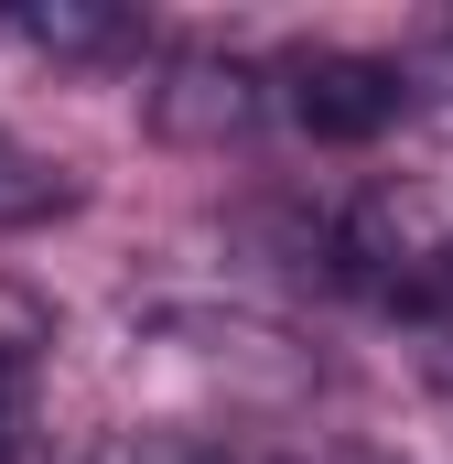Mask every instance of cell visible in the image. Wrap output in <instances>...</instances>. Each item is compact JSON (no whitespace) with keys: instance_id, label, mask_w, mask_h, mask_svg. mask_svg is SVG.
I'll return each mask as SVG.
<instances>
[{"instance_id":"1","label":"cell","mask_w":453,"mask_h":464,"mask_svg":"<svg viewBox=\"0 0 453 464\" xmlns=\"http://www.w3.org/2000/svg\"><path fill=\"white\" fill-rule=\"evenodd\" d=\"M281 109L303 119L313 140H378L389 119L410 109V76L378 65V54H303L281 76Z\"/></svg>"},{"instance_id":"2","label":"cell","mask_w":453,"mask_h":464,"mask_svg":"<svg viewBox=\"0 0 453 464\" xmlns=\"http://www.w3.org/2000/svg\"><path fill=\"white\" fill-rule=\"evenodd\" d=\"M259 109H270L259 76L226 65V54H173L162 87H151V130H162V140H206V151H217V140H248Z\"/></svg>"},{"instance_id":"3","label":"cell","mask_w":453,"mask_h":464,"mask_svg":"<svg viewBox=\"0 0 453 464\" xmlns=\"http://www.w3.org/2000/svg\"><path fill=\"white\" fill-rule=\"evenodd\" d=\"M11 33H22V44H43V54H130V44H140V22H130V11H87V0L11 11Z\"/></svg>"},{"instance_id":"4","label":"cell","mask_w":453,"mask_h":464,"mask_svg":"<svg viewBox=\"0 0 453 464\" xmlns=\"http://www.w3.org/2000/svg\"><path fill=\"white\" fill-rule=\"evenodd\" d=\"M65 206H76L65 162H43L33 140H11V130H0V227H43V217H65Z\"/></svg>"},{"instance_id":"5","label":"cell","mask_w":453,"mask_h":464,"mask_svg":"<svg viewBox=\"0 0 453 464\" xmlns=\"http://www.w3.org/2000/svg\"><path fill=\"white\" fill-rule=\"evenodd\" d=\"M22 411H33V356H22L11 335H0V454L22 443Z\"/></svg>"},{"instance_id":"6","label":"cell","mask_w":453,"mask_h":464,"mask_svg":"<svg viewBox=\"0 0 453 464\" xmlns=\"http://www.w3.org/2000/svg\"><path fill=\"white\" fill-rule=\"evenodd\" d=\"M335 464H378V454H335Z\"/></svg>"}]
</instances>
